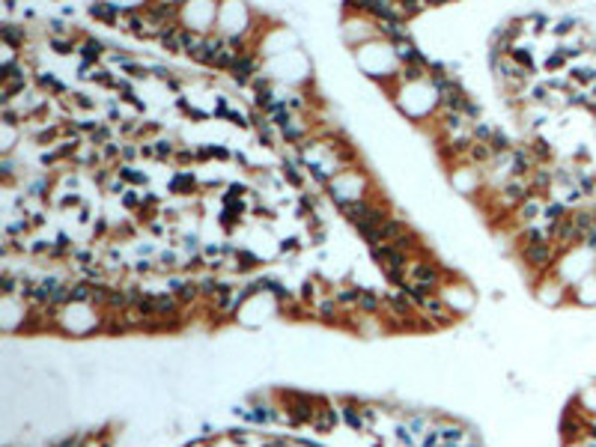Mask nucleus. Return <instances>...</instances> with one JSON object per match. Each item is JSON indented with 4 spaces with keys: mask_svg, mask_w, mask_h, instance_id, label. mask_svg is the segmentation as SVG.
<instances>
[{
    "mask_svg": "<svg viewBox=\"0 0 596 447\" xmlns=\"http://www.w3.org/2000/svg\"><path fill=\"white\" fill-rule=\"evenodd\" d=\"M551 244L549 242H534V244H525V251H522V256H525V263L534 266V268H546L551 263Z\"/></svg>",
    "mask_w": 596,
    "mask_h": 447,
    "instance_id": "obj_1",
    "label": "nucleus"
},
{
    "mask_svg": "<svg viewBox=\"0 0 596 447\" xmlns=\"http://www.w3.org/2000/svg\"><path fill=\"white\" fill-rule=\"evenodd\" d=\"M412 278H415V283L427 286V290H435V286H439V268L429 266V263H415L412 266Z\"/></svg>",
    "mask_w": 596,
    "mask_h": 447,
    "instance_id": "obj_2",
    "label": "nucleus"
},
{
    "mask_svg": "<svg viewBox=\"0 0 596 447\" xmlns=\"http://www.w3.org/2000/svg\"><path fill=\"white\" fill-rule=\"evenodd\" d=\"M379 236H382V242H400L403 236H405V224L400 221V218H385V224L379 227Z\"/></svg>",
    "mask_w": 596,
    "mask_h": 447,
    "instance_id": "obj_3",
    "label": "nucleus"
},
{
    "mask_svg": "<svg viewBox=\"0 0 596 447\" xmlns=\"http://www.w3.org/2000/svg\"><path fill=\"white\" fill-rule=\"evenodd\" d=\"M254 69H257V63H254V57H248V54H239L236 57V63H232V78H236L239 84H244L251 75H254Z\"/></svg>",
    "mask_w": 596,
    "mask_h": 447,
    "instance_id": "obj_4",
    "label": "nucleus"
},
{
    "mask_svg": "<svg viewBox=\"0 0 596 447\" xmlns=\"http://www.w3.org/2000/svg\"><path fill=\"white\" fill-rule=\"evenodd\" d=\"M90 16L99 18V21H105V24H113L116 18H120V6H116V4H93Z\"/></svg>",
    "mask_w": 596,
    "mask_h": 447,
    "instance_id": "obj_5",
    "label": "nucleus"
},
{
    "mask_svg": "<svg viewBox=\"0 0 596 447\" xmlns=\"http://www.w3.org/2000/svg\"><path fill=\"white\" fill-rule=\"evenodd\" d=\"M337 426V414H334V409H316V414H313V429H319V432H328V429H334Z\"/></svg>",
    "mask_w": 596,
    "mask_h": 447,
    "instance_id": "obj_6",
    "label": "nucleus"
},
{
    "mask_svg": "<svg viewBox=\"0 0 596 447\" xmlns=\"http://www.w3.org/2000/svg\"><path fill=\"white\" fill-rule=\"evenodd\" d=\"M379 307H382V298L376 295L373 290H361L358 293V310L361 313H379Z\"/></svg>",
    "mask_w": 596,
    "mask_h": 447,
    "instance_id": "obj_7",
    "label": "nucleus"
},
{
    "mask_svg": "<svg viewBox=\"0 0 596 447\" xmlns=\"http://www.w3.org/2000/svg\"><path fill=\"white\" fill-rule=\"evenodd\" d=\"M540 218L549 224V230L558 227L561 221H566V206H563V203H549V206H543V215H540Z\"/></svg>",
    "mask_w": 596,
    "mask_h": 447,
    "instance_id": "obj_8",
    "label": "nucleus"
},
{
    "mask_svg": "<svg viewBox=\"0 0 596 447\" xmlns=\"http://www.w3.org/2000/svg\"><path fill=\"white\" fill-rule=\"evenodd\" d=\"M420 307H424V310L432 316L435 322H450V313H447V307H444V305H442V301L435 298V295H429V298H427V301H424V305H420Z\"/></svg>",
    "mask_w": 596,
    "mask_h": 447,
    "instance_id": "obj_9",
    "label": "nucleus"
},
{
    "mask_svg": "<svg viewBox=\"0 0 596 447\" xmlns=\"http://www.w3.org/2000/svg\"><path fill=\"white\" fill-rule=\"evenodd\" d=\"M179 307V298L176 295H155V316H173Z\"/></svg>",
    "mask_w": 596,
    "mask_h": 447,
    "instance_id": "obj_10",
    "label": "nucleus"
},
{
    "mask_svg": "<svg viewBox=\"0 0 596 447\" xmlns=\"http://www.w3.org/2000/svg\"><path fill=\"white\" fill-rule=\"evenodd\" d=\"M507 197H510V200H531L534 194L528 191V185H525V182L516 179V182L507 185Z\"/></svg>",
    "mask_w": 596,
    "mask_h": 447,
    "instance_id": "obj_11",
    "label": "nucleus"
},
{
    "mask_svg": "<svg viewBox=\"0 0 596 447\" xmlns=\"http://www.w3.org/2000/svg\"><path fill=\"white\" fill-rule=\"evenodd\" d=\"M388 305H390V310H394L397 316H409L412 313V305L405 301V293L403 295H388Z\"/></svg>",
    "mask_w": 596,
    "mask_h": 447,
    "instance_id": "obj_12",
    "label": "nucleus"
},
{
    "mask_svg": "<svg viewBox=\"0 0 596 447\" xmlns=\"http://www.w3.org/2000/svg\"><path fill=\"white\" fill-rule=\"evenodd\" d=\"M0 33H4L6 45H21V42H24V33L18 30L16 24H4V27H0Z\"/></svg>",
    "mask_w": 596,
    "mask_h": 447,
    "instance_id": "obj_13",
    "label": "nucleus"
},
{
    "mask_svg": "<svg viewBox=\"0 0 596 447\" xmlns=\"http://www.w3.org/2000/svg\"><path fill=\"white\" fill-rule=\"evenodd\" d=\"M170 188L173 191H191L194 188V176H191V173H179V176L170 182Z\"/></svg>",
    "mask_w": 596,
    "mask_h": 447,
    "instance_id": "obj_14",
    "label": "nucleus"
},
{
    "mask_svg": "<svg viewBox=\"0 0 596 447\" xmlns=\"http://www.w3.org/2000/svg\"><path fill=\"white\" fill-rule=\"evenodd\" d=\"M101 48H105V45H101V42H96V39H86L84 45H81V54L86 57V60H99Z\"/></svg>",
    "mask_w": 596,
    "mask_h": 447,
    "instance_id": "obj_15",
    "label": "nucleus"
},
{
    "mask_svg": "<svg viewBox=\"0 0 596 447\" xmlns=\"http://www.w3.org/2000/svg\"><path fill=\"white\" fill-rule=\"evenodd\" d=\"M72 301H93V286L90 283H75L72 286Z\"/></svg>",
    "mask_w": 596,
    "mask_h": 447,
    "instance_id": "obj_16",
    "label": "nucleus"
},
{
    "mask_svg": "<svg viewBox=\"0 0 596 447\" xmlns=\"http://www.w3.org/2000/svg\"><path fill=\"white\" fill-rule=\"evenodd\" d=\"M489 149L492 152H507V149H510V140H507V135L495 132V135H492V140H489Z\"/></svg>",
    "mask_w": 596,
    "mask_h": 447,
    "instance_id": "obj_17",
    "label": "nucleus"
},
{
    "mask_svg": "<svg viewBox=\"0 0 596 447\" xmlns=\"http://www.w3.org/2000/svg\"><path fill=\"white\" fill-rule=\"evenodd\" d=\"M528 167H531V158H528V152H516V167H513V173H516V176H522V173H528Z\"/></svg>",
    "mask_w": 596,
    "mask_h": 447,
    "instance_id": "obj_18",
    "label": "nucleus"
},
{
    "mask_svg": "<svg viewBox=\"0 0 596 447\" xmlns=\"http://www.w3.org/2000/svg\"><path fill=\"white\" fill-rule=\"evenodd\" d=\"M358 293L361 290H343V293H337V301L340 305H355L358 307Z\"/></svg>",
    "mask_w": 596,
    "mask_h": 447,
    "instance_id": "obj_19",
    "label": "nucleus"
},
{
    "mask_svg": "<svg viewBox=\"0 0 596 447\" xmlns=\"http://www.w3.org/2000/svg\"><path fill=\"white\" fill-rule=\"evenodd\" d=\"M489 143H474V149H471V158H477V162H483V158H489Z\"/></svg>",
    "mask_w": 596,
    "mask_h": 447,
    "instance_id": "obj_20",
    "label": "nucleus"
},
{
    "mask_svg": "<svg viewBox=\"0 0 596 447\" xmlns=\"http://www.w3.org/2000/svg\"><path fill=\"white\" fill-rule=\"evenodd\" d=\"M236 263H239L236 268H242V271H248V268H254V263H257V259H254L251 254H244V251H242V254L236 256Z\"/></svg>",
    "mask_w": 596,
    "mask_h": 447,
    "instance_id": "obj_21",
    "label": "nucleus"
},
{
    "mask_svg": "<svg viewBox=\"0 0 596 447\" xmlns=\"http://www.w3.org/2000/svg\"><path fill=\"white\" fill-rule=\"evenodd\" d=\"M403 75L409 78V81H420V78H424V66H405Z\"/></svg>",
    "mask_w": 596,
    "mask_h": 447,
    "instance_id": "obj_22",
    "label": "nucleus"
},
{
    "mask_svg": "<svg viewBox=\"0 0 596 447\" xmlns=\"http://www.w3.org/2000/svg\"><path fill=\"white\" fill-rule=\"evenodd\" d=\"M170 152H173V143H170V140H158V143H155V155L164 158V155H170Z\"/></svg>",
    "mask_w": 596,
    "mask_h": 447,
    "instance_id": "obj_23",
    "label": "nucleus"
},
{
    "mask_svg": "<svg viewBox=\"0 0 596 447\" xmlns=\"http://www.w3.org/2000/svg\"><path fill=\"white\" fill-rule=\"evenodd\" d=\"M108 135H111V132H108L105 125H101L99 132H93V143H101V147H108Z\"/></svg>",
    "mask_w": 596,
    "mask_h": 447,
    "instance_id": "obj_24",
    "label": "nucleus"
},
{
    "mask_svg": "<svg viewBox=\"0 0 596 447\" xmlns=\"http://www.w3.org/2000/svg\"><path fill=\"white\" fill-rule=\"evenodd\" d=\"M492 135H495V132H492L489 125H477L474 128V137H480V140H492Z\"/></svg>",
    "mask_w": 596,
    "mask_h": 447,
    "instance_id": "obj_25",
    "label": "nucleus"
},
{
    "mask_svg": "<svg viewBox=\"0 0 596 447\" xmlns=\"http://www.w3.org/2000/svg\"><path fill=\"white\" fill-rule=\"evenodd\" d=\"M12 286H16L12 275H4V278H0V290H4V295H12Z\"/></svg>",
    "mask_w": 596,
    "mask_h": 447,
    "instance_id": "obj_26",
    "label": "nucleus"
},
{
    "mask_svg": "<svg viewBox=\"0 0 596 447\" xmlns=\"http://www.w3.org/2000/svg\"><path fill=\"white\" fill-rule=\"evenodd\" d=\"M120 173H123V176H125L128 182H143V176H140V173H135L132 167H120Z\"/></svg>",
    "mask_w": 596,
    "mask_h": 447,
    "instance_id": "obj_27",
    "label": "nucleus"
},
{
    "mask_svg": "<svg viewBox=\"0 0 596 447\" xmlns=\"http://www.w3.org/2000/svg\"><path fill=\"white\" fill-rule=\"evenodd\" d=\"M51 45L60 51V54H69V48H72V42H66V39H51Z\"/></svg>",
    "mask_w": 596,
    "mask_h": 447,
    "instance_id": "obj_28",
    "label": "nucleus"
},
{
    "mask_svg": "<svg viewBox=\"0 0 596 447\" xmlns=\"http://www.w3.org/2000/svg\"><path fill=\"white\" fill-rule=\"evenodd\" d=\"M331 310L337 313V301H322V307H319V313H322V316H331Z\"/></svg>",
    "mask_w": 596,
    "mask_h": 447,
    "instance_id": "obj_29",
    "label": "nucleus"
},
{
    "mask_svg": "<svg viewBox=\"0 0 596 447\" xmlns=\"http://www.w3.org/2000/svg\"><path fill=\"white\" fill-rule=\"evenodd\" d=\"M283 137H289V140H298V137H301V132H298V128H293V125L286 123V125H283Z\"/></svg>",
    "mask_w": 596,
    "mask_h": 447,
    "instance_id": "obj_30",
    "label": "nucleus"
},
{
    "mask_svg": "<svg viewBox=\"0 0 596 447\" xmlns=\"http://www.w3.org/2000/svg\"><path fill=\"white\" fill-rule=\"evenodd\" d=\"M57 447H84V438H81V436H75V438H66V441H60Z\"/></svg>",
    "mask_w": 596,
    "mask_h": 447,
    "instance_id": "obj_31",
    "label": "nucleus"
},
{
    "mask_svg": "<svg viewBox=\"0 0 596 447\" xmlns=\"http://www.w3.org/2000/svg\"><path fill=\"white\" fill-rule=\"evenodd\" d=\"M543 185H549V176L540 170V173H536V179H534V188H543Z\"/></svg>",
    "mask_w": 596,
    "mask_h": 447,
    "instance_id": "obj_32",
    "label": "nucleus"
},
{
    "mask_svg": "<svg viewBox=\"0 0 596 447\" xmlns=\"http://www.w3.org/2000/svg\"><path fill=\"white\" fill-rule=\"evenodd\" d=\"M534 152L540 155V158H546V155H549V149H546V143H543V140H536V143H534Z\"/></svg>",
    "mask_w": 596,
    "mask_h": 447,
    "instance_id": "obj_33",
    "label": "nucleus"
},
{
    "mask_svg": "<svg viewBox=\"0 0 596 447\" xmlns=\"http://www.w3.org/2000/svg\"><path fill=\"white\" fill-rule=\"evenodd\" d=\"M0 170H4V176H6V179L12 176V162H9V158H4V164H0Z\"/></svg>",
    "mask_w": 596,
    "mask_h": 447,
    "instance_id": "obj_34",
    "label": "nucleus"
},
{
    "mask_svg": "<svg viewBox=\"0 0 596 447\" xmlns=\"http://www.w3.org/2000/svg\"><path fill=\"white\" fill-rule=\"evenodd\" d=\"M48 27H51V33H63V24L60 21H51Z\"/></svg>",
    "mask_w": 596,
    "mask_h": 447,
    "instance_id": "obj_35",
    "label": "nucleus"
},
{
    "mask_svg": "<svg viewBox=\"0 0 596 447\" xmlns=\"http://www.w3.org/2000/svg\"><path fill=\"white\" fill-rule=\"evenodd\" d=\"M135 155H137V152H135V149H132V147H128V149H125V152H123V158H125V162H132V158H135Z\"/></svg>",
    "mask_w": 596,
    "mask_h": 447,
    "instance_id": "obj_36",
    "label": "nucleus"
}]
</instances>
